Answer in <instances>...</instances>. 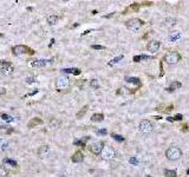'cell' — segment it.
I'll return each mask as SVG.
<instances>
[{"label": "cell", "instance_id": "d6986e66", "mask_svg": "<svg viewBox=\"0 0 189 177\" xmlns=\"http://www.w3.org/2000/svg\"><path fill=\"white\" fill-rule=\"evenodd\" d=\"M58 19H59V17L58 15H50L48 18H47V23L50 24V25H56L57 24V21H58Z\"/></svg>", "mask_w": 189, "mask_h": 177}, {"label": "cell", "instance_id": "f1b7e54d", "mask_svg": "<svg viewBox=\"0 0 189 177\" xmlns=\"http://www.w3.org/2000/svg\"><path fill=\"white\" fill-rule=\"evenodd\" d=\"M111 136H112V138H114L115 141H118V142H124V141H125V138H124V137H122V136H119V135H116V133H112Z\"/></svg>", "mask_w": 189, "mask_h": 177}, {"label": "cell", "instance_id": "4fadbf2b", "mask_svg": "<svg viewBox=\"0 0 189 177\" xmlns=\"http://www.w3.org/2000/svg\"><path fill=\"white\" fill-rule=\"evenodd\" d=\"M42 124H43V119H40V118H38V117H34L27 123V126L30 129H32V127H36L37 125H42Z\"/></svg>", "mask_w": 189, "mask_h": 177}, {"label": "cell", "instance_id": "6da1fadb", "mask_svg": "<svg viewBox=\"0 0 189 177\" xmlns=\"http://www.w3.org/2000/svg\"><path fill=\"white\" fill-rule=\"evenodd\" d=\"M165 157L169 161H173V162L177 161V160H180L182 157V151H181V149L178 146H175V145L169 146L167 149V151H165Z\"/></svg>", "mask_w": 189, "mask_h": 177}, {"label": "cell", "instance_id": "3957f363", "mask_svg": "<svg viewBox=\"0 0 189 177\" xmlns=\"http://www.w3.org/2000/svg\"><path fill=\"white\" fill-rule=\"evenodd\" d=\"M143 25H144L143 20H141V19H138V18L129 19V20L125 23V27H126L128 30H130V31H133V32L138 31V30H140Z\"/></svg>", "mask_w": 189, "mask_h": 177}, {"label": "cell", "instance_id": "e0dca14e", "mask_svg": "<svg viewBox=\"0 0 189 177\" xmlns=\"http://www.w3.org/2000/svg\"><path fill=\"white\" fill-rule=\"evenodd\" d=\"M48 152H50V148L47 145L40 146V149H39V151H38V154H39V156H40V157H46Z\"/></svg>", "mask_w": 189, "mask_h": 177}, {"label": "cell", "instance_id": "9c48e42d", "mask_svg": "<svg viewBox=\"0 0 189 177\" xmlns=\"http://www.w3.org/2000/svg\"><path fill=\"white\" fill-rule=\"evenodd\" d=\"M103 149H104V143L103 142H96V143H92L90 146H89V150H90L93 155H101Z\"/></svg>", "mask_w": 189, "mask_h": 177}, {"label": "cell", "instance_id": "5b68a950", "mask_svg": "<svg viewBox=\"0 0 189 177\" xmlns=\"http://www.w3.org/2000/svg\"><path fill=\"white\" fill-rule=\"evenodd\" d=\"M138 130L144 135H149L154 130V124H153V122L148 121V119H143V121H141L140 125H138Z\"/></svg>", "mask_w": 189, "mask_h": 177}, {"label": "cell", "instance_id": "5bb4252c", "mask_svg": "<svg viewBox=\"0 0 189 177\" xmlns=\"http://www.w3.org/2000/svg\"><path fill=\"white\" fill-rule=\"evenodd\" d=\"M181 38V33L180 32H177V31H173V32H170L168 34V40L169 42H176V40H178V39Z\"/></svg>", "mask_w": 189, "mask_h": 177}, {"label": "cell", "instance_id": "4dcf8cb0", "mask_svg": "<svg viewBox=\"0 0 189 177\" xmlns=\"http://www.w3.org/2000/svg\"><path fill=\"white\" fill-rule=\"evenodd\" d=\"M129 163H131L134 165H137L138 164V160L136 158V157H130V158H129Z\"/></svg>", "mask_w": 189, "mask_h": 177}, {"label": "cell", "instance_id": "d4e9b609", "mask_svg": "<svg viewBox=\"0 0 189 177\" xmlns=\"http://www.w3.org/2000/svg\"><path fill=\"white\" fill-rule=\"evenodd\" d=\"M4 163L9 164L11 166H13V168H17V166H18V163H17L15 161H13V160H9V158H5V160H4Z\"/></svg>", "mask_w": 189, "mask_h": 177}, {"label": "cell", "instance_id": "ba28073f", "mask_svg": "<svg viewBox=\"0 0 189 177\" xmlns=\"http://www.w3.org/2000/svg\"><path fill=\"white\" fill-rule=\"evenodd\" d=\"M101 156L103 157L104 160H112L116 157V151L110 146H104L103 151L101 152Z\"/></svg>", "mask_w": 189, "mask_h": 177}, {"label": "cell", "instance_id": "2e32d148", "mask_svg": "<svg viewBox=\"0 0 189 177\" xmlns=\"http://www.w3.org/2000/svg\"><path fill=\"white\" fill-rule=\"evenodd\" d=\"M125 82L129 84H133V85H140L141 84L140 78H136V77H125Z\"/></svg>", "mask_w": 189, "mask_h": 177}, {"label": "cell", "instance_id": "8992f818", "mask_svg": "<svg viewBox=\"0 0 189 177\" xmlns=\"http://www.w3.org/2000/svg\"><path fill=\"white\" fill-rule=\"evenodd\" d=\"M70 86V79L67 77H59L56 80V88L58 91H64Z\"/></svg>", "mask_w": 189, "mask_h": 177}, {"label": "cell", "instance_id": "d590c367", "mask_svg": "<svg viewBox=\"0 0 189 177\" xmlns=\"http://www.w3.org/2000/svg\"><path fill=\"white\" fill-rule=\"evenodd\" d=\"M182 119V115H176L174 117V121H181Z\"/></svg>", "mask_w": 189, "mask_h": 177}, {"label": "cell", "instance_id": "9a60e30c", "mask_svg": "<svg viewBox=\"0 0 189 177\" xmlns=\"http://www.w3.org/2000/svg\"><path fill=\"white\" fill-rule=\"evenodd\" d=\"M62 72L64 73H70V74H75V76H78L81 73V70L79 68H76V67H69V68H63Z\"/></svg>", "mask_w": 189, "mask_h": 177}, {"label": "cell", "instance_id": "cb8c5ba5", "mask_svg": "<svg viewBox=\"0 0 189 177\" xmlns=\"http://www.w3.org/2000/svg\"><path fill=\"white\" fill-rule=\"evenodd\" d=\"M87 109H89V106L87 105H85V106H83L82 107V110L81 111H79L78 113H77V118H82L85 113H86V111H87Z\"/></svg>", "mask_w": 189, "mask_h": 177}, {"label": "cell", "instance_id": "44dd1931", "mask_svg": "<svg viewBox=\"0 0 189 177\" xmlns=\"http://www.w3.org/2000/svg\"><path fill=\"white\" fill-rule=\"evenodd\" d=\"M164 23H165V26L167 27H173L176 24V19H174V18H167L165 20H164Z\"/></svg>", "mask_w": 189, "mask_h": 177}, {"label": "cell", "instance_id": "74e56055", "mask_svg": "<svg viewBox=\"0 0 189 177\" xmlns=\"http://www.w3.org/2000/svg\"><path fill=\"white\" fill-rule=\"evenodd\" d=\"M168 121H170V122H173V121H174V118H173V117H168Z\"/></svg>", "mask_w": 189, "mask_h": 177}, {"label": "cell", "instance_id": "83f0119b", "mask_svg": "<svg viewBox=\"0 0 189 177\" xmlns=\"http://www.w3.org/2000/svg\"><path fill=\"white\" fill-rule=\"evenodd\" d=\"M8 175V171L5 169V166L0 165V177H6Z\"/></svg>", "mask_w": 189, "mask_h": 177}, {"label": "cell", "instance_id": "603a6c76", "mask_svg": "<svg viewBox=\"0 0 189 177\" xmlns=\"http://www.w3.org/2000/svg\"><path fill=\"white\" fill-rule=\"evenodd\" d=\"M164 175L167 177H177V174H176L175 170H169V169L164 170Z\"/></svg>", "mask_w": 189, "mask_h": 177}, {"label": "cell", "instance_id": "ffe728a7", "mask_svg": "<svg viewBox=\"0 0 189 177\" xmlns=\"http://www.w3.org/2000/svg\"><path fill=\"white\" fill-rule=\"evenodd\" d=\"M182 86V84L180 83V82H173L172 84H170V86L168 87V90L169 91H174V90H176V88H180Z\"/></svg>", "mask_w": 189, "mask_h": 177}, {"label": "cell", "instance_id": "7a4b0ae2", "mask_svg": "<svg viewBox=\"0 0 189 177\" xmlns=\"http://www.w3.org/2000/svg\"><path fill=\"white\" fill-rule=\"evenodd\" d=\"M180 59H181L180 53L176 52V51H170L163 57V62L167 63L168 65H175L180 62Z\"/></svg>", "mask_w": 189, "mask_h": 177}, {"label": "cell", "instance_id": "7402d4cb", "mask_svg": "<svg viewBox=\"0 0 189 177\" xmlns=\"http://www.w3.org/2000/svg\"><path fill=\"white\" fill-rule=\"evenodd\" d=\"M86 141H89V137H84V138L82 141H75V145H79V146H82V148H85V143Z\"/></svg>", "mask_w": 189, "mask_h": 177}, {"label": "cell", "instance_id": "e575fe53", "mask_svg": "<svg viewBox=\"0 0 189 177\" xmlns=\"http://www.w3.org/2000/svg\"><path fill=\"white\" fill-rule=\"evenodd\" d=\"M38 92V90H34V91H32V92H28L27 95H25L24 96V98H26V97H31V96H33V95H36Z\"/></svg>", "mask_w": 189, "mask_h": 177}, {"label": "cell", "instance_id": "f546056e", "mask_svg": "<svg viewBox=\"0 0 189 177\" xmlns=\"http://www.w3.org/2000/svg\"><path fill=\"white\" fill-rule=\"evenodd\" d=\"M90 86H91L92 88H98V87H99L98 80H97V79H91V80H90Z\"/></svg>", "mask_w": 189, "mask_h": 177}, {"label": "cell", "instance_id": "ac0fdd59", "mask_svg": "<svg viewBox=\"0 0 189 177\" xmlns=\"http://www.w3.org/2000/svg\"><path fill=\"white\" fill-rule=\"evenodd\" d=\"M104 119V115L103 113H95L91 116V121L92 122H102Z\"/></svg>", "mask_w": 189, "mask_h": 177}, {"label": "cell", "instance_id": "d6a6232c", "mask_svg": "<svg viewBox=\"0 0 189 177\" xmlns=\"http://www.w3.org/2000/svg\"><path fill=\"white\" fill-rule=\"evenodd\" d=\"M36 82V79L33 77H28V78H26V83L27 84H32V83H34Z\"/></svg>", "mask_w": 189, "mask_h": 177}, {"label": "cell", "instance_id": "484cf974", "mask_svg": "<svg viewBox=\"0 0 189 177\" xmlns=\"http://www.w3.org/2000/svg\"><path fill=\"white\" fill-rule=\"evenodd\" d=\"M0 117H1L3 119H4L5 122H7V123H9V122L13 121V118L9 116V115H7V113H1V115H0Z\"/></svg>", "mask_w": 189, "mask_h": 177}, {"label": "cell", "instance_id": "7c38bea8", "mask_svg": "<svg viewBox=\"0 0 189 177\" xmlns=\"http://www.w3.org/2000/svg\"><path fill=\"white\" fill-rule=\"evenodd\" d=\"M71 161L73 163H82L84 161V155L81 152V151H77L73 154V156L71 157Z\"/></svg>", "mask_w": 189, "mask_h": 177}, {"label": "cell", "instance_id": "4316f807", "mask_svg": "<svg viewBox=\"0 0 189 177\" xmlns=\"http://www.w3.org/2000/svg\"><path fill=\"white\" fill-rule=\"evenodd\" d=\"M123 59V54H121V56H117L116 58H114L112 60H110V63H109V65H114V64H117L118 62H121Z\"/></svg>", "mask_w": 189, "mask_h": 177}, {"label": "cell", "instance_id": "1f68e13d", "mask_svg": "<svg viewBox=\"0 0 189 177\" xmlns=\"http://www.w3.org/2000/svg\"><path fill=\"white\" fill-rule=\"evenodd\" d=\"M91 48H93V50H105V46H103V45H92Z\"/></svg>", "mask_w": 189, "mask_h": 177}, {"label": "cell", "instance_id": "30bf717a", "mask_svg": "<svg viewBox=\"0 0 189 177\" xmlns=\"http://www.w3.org/2000/svg\"><path fill=\"white\" fill-rule=\"evenodd\" d=\"M50 63H51V60H48V59H34V60H31L28 63V66H31V67H44Z\"/></svg>", "mask_w": 189, "mask_h": 177}, {"label": "cell", "instance_id": "8fae6325", "mask_svg": "<svg viewBox=\"0 0 189 177\" xmlns=\"http://www.w3.org/2000/svg\"><path fill=\"white\" fill-rule=\"evenodd\" d=\"M160 46H161V43L158 42V40H151V42H149V43L147 44V50H148L149 52L155 53V52L158 51Z\"/></svg>", "mask_w": 189, "mask_h": 177}, {"label": "cell", "instance_id": "52a82bcc", "mask_svg": "<svg viewBox=\"0 0 189 177\" xmlns=\"http://www.w3.org/2000/svg\"><path fill=\"white\" fill-rule=\"evenodd\" d=\"M13 65L9 63V62H6V60H0V73L3 74H12L13 73Z\"/></svg>", "mask_w": 189, "mask_h": 177}, {"label": "cell", "instance_id": "836d02e7", "mask_svg": "<svg viewBox=\"0 0 189 177\" xmlns=\"http://www.w3.org/2000/svg\"><path fill=\"white\" fill-rule=\"evenodd\" d=\"M108 131L106 129H102V130H97V135H106Z\"/></svg>", "mask_w": 189, "mask_h": 177}, {"label": "cell", "instance_id": "277c9868", "mask_svg": "<svg viewBox=\"0 0 189 177\" xmlns=\"http://www.w3.org/2000/svg\"><path fill=\"white\" fill-rule=\"evenodd\" d=\"M12 52L14 56L19 57V56H23V54H33L34 51L32 48H30L25 45H15L12 47Z\"/></svg>", "mask_w": 189, "mask_h": 177}, {"label": "cell", "instance_id": "8d00e7d4", "mask_svg": "<svg viewBox=\"0 0 189 177\" xmlns=\"http://www.w3.org/2000/svg\"><path fill=\"white\" fill-rule=\"evenodd\" d=\"M140 60H141V56H135V57H134V62L138 63Z\"/></svg>", "mask_w": 189, "mask_h": 177}]
</instances>
